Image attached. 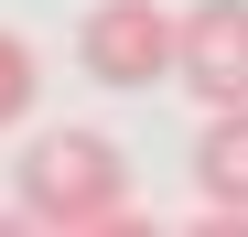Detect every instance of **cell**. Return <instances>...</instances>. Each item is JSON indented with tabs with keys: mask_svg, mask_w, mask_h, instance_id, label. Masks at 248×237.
<instances>
[{
	"mask_svg": "<svg viewBox=\"0 0 248 237\" xmlns=\"http://www.w3.org/2000/svg\"><path fill=\"white\" fill-rule=\"evenodd\" d=\"M11 205L32 226H119L130 216V151L108 130H32L11 162Z\"/></svg>",
	"mask_w": 248,
	"mask_h": 237,
	"instance_id": "6da1fadb",
	"label": "cell"
},
{
	"mask_svg": "<svg viewBox=\"0 0 248 237\" xmlns=\"http://www.w3.org/2000/svg\"><path fill=\"white\" fill-rule=\"evenodd\" d=\"M32 97H44V54H32L22 32H0V130H22Z\"/></svg>",
	"mask_w": 248,
	"mask_h": 237,
	"instance_id": "5b68a950",
	"label": "cell"
},
{
	"mask_svg": "<svg viewBox=\"0 0 248 237\" xmlns=\"http://www.w3.org/2000/svg\"><path fill=\"white\" fill-rule=\"evenodd\" d=\"M173 87H194L205 108L248 97V0H194L173 22Z\"/></svg>",
	"mask_w": 248,
	"mask_h": 237,
	"instance_id": "3957f363",
	"label": "cell"
},
{
	"mask_svg": "<svg viewBox=\"0 0 248 237\" xmlns=\"http://www.w3.org/2000/svg\"><path fill=\"white\" fill-rule=\"evenodd\" d=\"M194 183H205V205H216L227 226L248 216V97H237V108H205V140H194Z\"/></svg>",
	"mask_w": 248,
	"mask_h": 237,
	"instance_id": "277c9868",
	"label": "cell"
},
{
	"mask_svg": "<svg viewBox=\"0 0 248 237\" xmlns=\"http://www.w3.org/2000/svg\"><path fill=\"white\" fill-rule=\"evenodd\" d=\"M76 65L97 87H173V11L162 0H97L76 22Z\"/></svg>",
	"mask_w": 248,
	"mask_h": 237,
	"instance_id": "7a4b0ae2",
	"label": "cell"
}]
</instances>
